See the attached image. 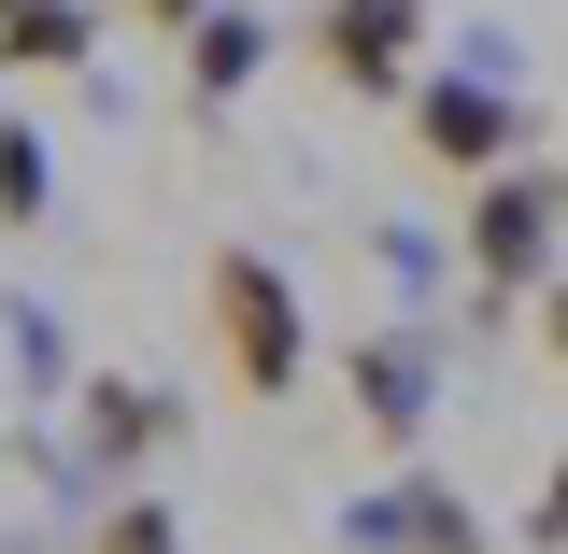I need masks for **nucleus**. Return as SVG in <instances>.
<instances>
[{
	"instance_id": "f257e3e1",
	"label": "nucleus",
	"mask_w": 568,
	"mask_h": 554,
	"mask_svg": "<svg viewBox=\"0 0 568 554\" xmlns=\"http://www.w3.org/2000/svg\"><path fill=\"white\" fill-rule=\"evenodd\" d=\"M200 299H213V342H227V384L242 399H284L298 384V284L256 256V242H213V271H200Z\"/></svg>"
},
{
	"instance_id": "f03ea898",
	"label": "nucleus",
	"mask_w": 568,
	"mask_h": 554,
	"mask_svg": "<svg viewBox=\"0 0 568 554\" xmlns=\"http://www.w3.org/2000/svg\"><path fill=\"white\" fill-rule=\"evenodd\" d=\"M555 213H568L555 171H484V200H469V256H484V284H540Z\"/></svg>"
},
{
	"instance_id": "7ed1b4c3",
	"label": "nucleus",
	"mask_w": 568,
	"mask_h": 554,
	"mask_svg": "<svg viewBox=\"0 0 568 554\" xmlns=\"http://www.w3.org/2000/svg\"><path fill=\"white\" fill-rule=\"evenodd\" d=\"M413 0H327L313 14V58H327V85H355V100H398V71H413Z\"/></svg>"
},
{
	"instance_id": "20e7f679",
	"label": "nucleus",
	"mask_w": 568,
	"mask_h": 554,
	"mask_svg": "<svg viewBox=\"0 0 568 554\" xmlns=\"http://www.w3.org/2000/svg\"><path fill=\"white\" fill-rule=\"evenodd\" d=\"M413 142L440 157V171H497V157H511V85H484V71L413 85Z\"/></svg>"
},
{
	"instance_id": "39448f33",
	"label": "nucleus",
	"mask_w": 568,
	"mask_h": 554,
	"mask_svg": "<svg viewBox=\"0 0 568 554\" xmlns=\"http://www.w3.org/2000/svg\"><path fill=\"white\" fill-rule=\"evenodd\" d=\"M355 541H369V554H484V526H469L455 484H398L384 512H355Z\"/></svg>"
},
{
	"instance_id": "423d86ee",
	"label": "nucleus",
	"mask_w": 568,
	"mask_h": 554,
	"mask_svg": "<svg viewBox=\"0 0 568 554\" xmlns=\"http://www.w3.org/2000/svg\"><path fill=\"white\" fill-rule=\"evenodd\" d=\"M355 413L384 426V441H413V426H426V355H398V342H355Z\"/></svg>"
},
{
	"instance_id": "0eeeda50",
	"label": "nucleus",
	"mask_w": 568,
	"mask_h": 554,
	"mask_svg": "<svg viewBox=\"0 0 568 554\" xmlns=\"http://www.w3.org/2000/svg\"><path fill=\"white\" fill-rule=\"evenodd\" d=\"M171 399H156V384H129V370H114V384H85V441H100V455H156V441H171Z\"/></svg>"
},
{
	"instance_id": "6e6552de",
	"label": "nucleus",
	"mask_w": 568,
	"mask_h": 554,
	"mask_svg": "<svg viewBox=\"0 0 568 554\" xmlns=\"http://www.w3.org/2000/svg\"><path fill=\"white\" fill-rule=\"evenodd\" d=\"M0 58H29V71L85 58V14H71V0H0Z\"/></svg>"
},
{
	"instance_id": "1a4fd4ad",
	"label": "nucleus",
	"mask_w": 568,
	"mask_h": 554,
	"mask_svg": "<svg viewBox=\"0 0 568 554\" xmlns=\"http://www.w3.org/2000/svg\"><path fill=\"white\" fill-rule=\"evenodd\" d=\"M256 58H271V29H256V14H200V100H242Z\"/></svg>"
},
{
	"instance_id": "9d476101",
	"label": "nucleus",
	"mask_w": 568,
	"mask_h": 554,
	"mask_svg": "<svg viewBox=\"0 0 568 554\" xmlns=\"http://www.w3.org/2000/svg\"><path fill=\"white\" fill-rule=\"evenodd\" d=\"M29 213H43V142L0 129V228H29Z\"/></svg>"
},
{
	"instance_id": "9b49d317",
	"label": "nucleus",
	"mask_w": 568,
	"mask_h": 554,
	"mask_svg": "<svg viewBox=\"0 0 568 554\" xmlns=\"http://www.w3.org/2000/svg\"><path fill=\"white\" fill-rule=\"evenodd\" d=\"M100 554H171V512H156V497H142V512H114V526H100Z\"/></svg>"
},
{
	"instance_id": "f8f14e48",
	"label": "nucleus",
	"mask_w": 568,
	"mask_h": 554,
	"mask_svg": "<svg viewBox=\"0 0 568 554\" xmlns=\"http://www.w3.org/2000/svg\"><path fill=\"white\" fill-rule=\"evenodd\" d=\"M526 541H540V554H568V470L540 484V512H526Z\"/></svg>"
},
{
	"instance_id": "ddd939ff",
	"label": "nucleus",
	"mask_w": 568,
	"mask_h": 554,
	"mask_svg": "<svg viewBox=\"0 0 568 554\" xmlns=\"http://www.w3.org/2000/svg\"><path fill=\"white\" fill-rule=\"evenodd\" d=\"M129 14H142V29H200L213 0H129Z\"/></svg>"
},
{
	"instance_id": "4468645a",
	"label": "nucleus",
	"mask_w": 568,
	"mask_h": 554,
	"mask_svg": "<svg viewBox=\"0 0 568 554\" xmlns=\"http://www.w3.org/2000/svg\"><path fill=\"white\" fill-rule=\"evenodd\" d=\"M540 355H555V370H568V284H555V299H540Z\"/></svg>"
}]
</instances>
